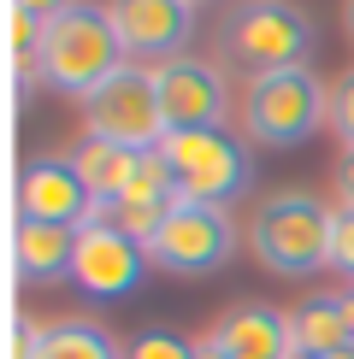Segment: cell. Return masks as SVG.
Returning <instances> with one entry per match:
<instances>
[{
    "label": "cell",
    "mask_w": 354,
    "mask_h": 359,
    "mask_svg": "<svg viewBox=\"0 0 354 359\" xmlns=\"http://www.w3.org/2000/svg\"><path fill=\"white\" fill-rule=\"evenodd\" d=\"M6 24H12V71H18V83H48L41 77V53H48V24L36 18V12H18L12 6L6 12Z\"/></svg>",
    "instance_id": "e0dca14e"
},
{
    "label": "cell",
    "mask_w": 354,
    "mask_h": 359,
    "mask_svg": "<svg viewBox=\"0 0 354 359\" xmlns=\"http://www.w3.org/2000/svg\"><path fill=\"white\" fill-rule=\"evenodd\" d=\"M12 359H130V353L118 348L112 330H100L95 318H48V324L18 318Z\"/></svg>",
    "instance_id": "4fadbf2b"
},
{
    "label": "cell",
    "mask_w": 354,
    "mask_h": 359,
    "mask_svg": "<svg viewBox=\"0 0 354 359\" xmlns=\"http://www.w3.org/2000/svg\"><path fill=\"white\" fill-rule=\"evenodd\" d=\"M12 6H18V12H36L41 24H53L59 12H71V6H77V0H12Z\"/></svg>",
    "instance_id": "7402d4cb"
},
{
    "label": "cell",
    "mask_w": 354,
    "mask_h": 359,
    "mask_svg": "<svg viewBox=\"0 0 354 359\" xmlns=\"http://www.w3.org/2000/svg\"><path fill=\"white\" fill-rule=\"evenodd\" d=\"M77 107H83L88 136H100V142H118V147H159L166 142V107H159L154 71H142V65H124Z\"/></svg>",
    "instance_id": "52a82bcc"
},
{
    "label": "cell",
    "mask_w": 354,
    "mask_h": 359,
    "mask_svg": "<svg viewBox=\"0 0 354 359\" xmlns=\"http://www.w3.org/2000/svg\"><path fill=\"white\" fill-rule=\"evenodd\" d=\"M189 6H195V0H189Z\"/></svg>",
    "instance_id": "4316f807"
},
{
    "label": "cell",
    "mask_w": 354,
    "mask_h": 359,
    "mask_svg": "<svg viewBox=\"0 0 354 359\" xmlns=\"http://www.w3.org/2000/svg\"><path fill=\"white\" fill-rule=\"evenodd\" d=\"M18 218L83 230V224H95V194H88L71 159H29L18 171Z\"/></svg>",
    "instance_id": "8fae6325"
},
{
    "label": "cell",
    "mask_w": 354,
    "mask_h": 359,
    "mask_svg": "<svg viewBox=\"0 0 354 359\" xmlns=\"http://www.w3.org/2000/svg\"><path fill=\"white\" fill-rule=\"evenodd\" d=\"M12 265L24 283H59L77 265V230L71 224H41V218H18L12 230Z\"/></svg>",
    "instance_id": "5bb4252c"
},
{
    "label": "cell",
    "mask_w": 354,
    "mask_h": 359,
    "mask_svg": "<svg viewBox=\"0 0 354 359\" xmlns=\"http://www.w3.org/2000/svg\"><path fill=\"white\" fill-rule=\"evenodd\" d=\"M130 65L124 41L112 29V12L95 6V0H77L71 12H59L48 24V53H41V77H48L59 95L88 100L107 77Z\"/></svg>",
    "instance_id": "7a4b0ae2"
},
{
    "label": "cell",
    "mask_w": 354,
    "mask_h": 359,
    "mask_svg": "<svg viewBox=\"0 0 354 359\" xmlns=\"http://www.w3.org/2000/svg\"><path fill=\"white\" fill-rule=\"evenodd\" d=\"M136 154L142 147H118V142H100V136H83L77 147H71V165H77V177L88 183V194H95L100 206L107 201H118L124 194V183H130V171H136Z\"/></svg>",
    "instance_id": "2e32d148"
},
{
    "label": "cell",
    "mask_w": 354,
    "mask_h": 359,
    "mask_svg": "<svg viewBox=\"0 0 354 359\" xmlns=\"http://www.w3.org/2000/svg\"><path fill=\"white\" fill-rule=\"evenodd\" d=\"M225 359H295V336H289V312H272L260 301H236L225 318L206 330Z\"/></svg>",
    "instance_id": "7c38bea8"
},
{
    "label": "cell",
    "mask_w": 354,
    "mask_h": 359,
    "mask_svg": "<svg viewBox=\"0 0 354 359\" xmlns=\"http://www.w3.org/2000/svg\"><path fill=\"white\" fill-rule=\"evenodd\" d=\"M148 271V248L130 242L124 230H112V224H83L77 230V265H71V283H77L83 294H95V301H118V294H130Z\"/></svg>",
    "instance_id": "9c48e42d"
},
{
    "label": "cell",
    "mask_w": 354,
    "mask_h": 359,
    "mask_svg": "<svg viewBox=\"0 0 354 359\" xmlns=\"http://www.w3.org/2000/svg\"><path fill=\"white\" fill-rule=\"evenodd\" d=\"M195 359H225V353H218L213 341H195Z\"/></svg>",
    "instance_id": "603a6c76"
},
{
    "label": "cell",
    "mask_w": 354,
    "mask_h": 359,
    "mask_svg": "<svg viewBox=\"0 0 354 359\" xmlns=\"http://www.w3.org/2000/svg\"><path fill=\"white\" fill-rule=\"evenodd\" d=\"M343 312H348V341H354V289L343 294Z\"/></svg>",
    "instance_id": "d4e9b609"
},
{
    "label": "cell",
    "mask_w": 354,
    "mask_h": 359,
    "mask_svg": "<svg viewBox=\"0 0 354 359\" xmlns=\"http://www.w3.org/2000/svg\"><path fill=\"white\" fill-rule=\"evenodd\" d=\"M331 224H336V212L319 194L277 189L254 206L242 242L272 277H319L331 265Z\"/></svg>",
    "instance_id": "6da1fadb"
},
{
    "label": "cell",
    "mask_w": 354,
    "mask_h": 359,
    "mask_svg": "<svg viewBox=\"0 0 354 359\" xmlns=\"http://www.w3.org/2000/svg\"><path fill=\"white\" fill-rule=\"evenodd\" d=\"M107 12H112L124 53H142L154 65L177 59L195 36V6L189 0H107Z\"/></svg>",
    "instance_id": "30bf717a"
},
{
    "label": "cell",
    "mask_w": 354,
    "mask_h": 359,
    "mask_svg": "<svg viewBox=\"0 0 354 359\" xmlns=\"http://www.w3.org/2000/svg\"><path fill=\"white\" fill-rule=\"evenodd\" d=\"M166 165L177 177V194L183 201H201V206H225L248 189L254 177V159H248V142L225 136V130H171L159 142Z\"/></svg>",
    "instance_id": "5b68a950"
},
{
    "label": "cell",
    "mask_w": 354,
    "mask_h": 359,
    "mask_svg": "<svg viewBox=\"0 0 354 359\" xmlns=\"http://www.w3.org/2000/svg\"><path fill=\"white\" fill-rule=\"evenodd\" d=\"M331 124V88L307 65L266 71L242 88V136L254 147H301Z\"/></svg>",
    "instance_id": "3957f363"
},
{
    "label": "cell",
    "mask_w": 354,
    "mask_h": 359,
    "mask_svg": "<svg viewBox=\"0 0 354 359\" xmlns=\"http://www.w3.org/2000/svg\"><path fill=\"white\" fill-rule=\"evenodd\" d=\"M236 259V218L225 206H201V201H177L159 236L148 242V265L171 277H213Z\"/></svg>",
    "instance_id": "8992f818"
},
{
    "label": "cell",
    "mask_w": 354,
    "mask_h": 359,
    "mask_svg": "<svg viewBox=\"0 0 354 359\" xmlns=\"http://www.w3.org/2000/svg\"><path fill=\"white\" fill-rule=\"evenodd\" d=\"M218 53L248 77L266 71H295L313 53V18L289 0H248L242 12H230L218 29Z\"/></svg>",
    "instance_id": "277c9868"
},
{
    "label": "cell",
    "mask_w": 354,
    "mask_h": 359,
    "mask_svg": "<svg viewBox=\"0 0 354 359\" xmlns=\"http://www.w3.org/2000/svg\"><path fill=\"white\" fill-rule=\"evenodd\" d=\"M130 359H195V341H183L171 330H142L136 348H130Z\"/></svg>",
    "instance_id": "ac0fdd59"
},
{
    "label": "cell",
    "mask_w": 354,
    "mask_h": 359,
    "mask_svg": "<svg viewBox=\"0 0 354 359\" xmlns=\"http://www.w3.org/2000/svg\"><path fill=\"white\" fill-rule=\"evenodd\" d=\"M343 29H348V41H354V0H343Z\"/></svg>",
    "instance_id": "cb8c5ba5"
},
{
    "label": "cell",
    "mask_w": 354,
    "mask_h": 359,
    "mask_svg": "<svg viewBox=\"0 0 354 359\" xmlns=\"http://www.w3.org/2000/svg\"><path fill=\"white\" fill-rule=\"evenodd\" d=\"M336 194H343V206H354V147H343V154H336Z\"/></svg>",
    "instance_id": "44dd1931"
},
{
    "label": "cell",
    "mask_w": 354,
    "mask_h": 359,
    "mask_svg": "<svg viewBox=\"0 0 354 359\" xmlns=\"http://www.w3.org/2000/svg\"><path fill=\"white\" fill-rule=\"evenodd\" d=\"M154 88H159V107H166V136L171 130H225L230 88L213 59H195V53L166 59V65H154Z\"/></svg>",
    "instance_id": "ba28073f"
},
{
    "label": "cell",
    "mask_w": 354,
    "mask_h": 359,
    "mask_svg": "<svg viewBox=\"0 0 354 359\" xmlns=\"http://www.w3.org/2000/svg\"><path fill=\"white\" fill-rule=\"evenodd\" d=\"M331 265L354 283V206H336V224H331Z\"/></svg>",
    "instance_id": "ffe728a7"
},
{
    "label": "cell",
    "mask_w": 354,
    "mask_h": 359,
    "mask_svg": "<svg viewBox=\"0 0 354 359\" xmlns=\"http://www.w3.org/2000/svg\"><path fill=\"white\" fill-rule=\"evenodd\" d=\"M324 359H354V348H343V353H324Z\"/></svg>",
    "instance_id": "484cf974"
},
{
    "label": "cell",
    "mask_w": 354,
    "mask_h": 359,
    "mask_svg": "<svg viewBox=\"0 0 354 359\" xmlns=\"http://www.w3.org/2000/svg\"><path fill=\"white\" fill-rule=\"evenodd\" d=\"M331 130L343 136V147H354V71L331 83Z\"/></svg>",
    "instance_id": "d6986e66"
},
{
    "label": "cell",
    "mask_w": 354,
    "mask_h": 359,
    "mask_svg": "<svg viewBox=\"0 0 354 359\" xmlns=\"http://www.w3.org/2000/svg\"><path fill=\"white\" fill-rule=\"evenodd\" d=\"M289 336H295V353L301 359H324V353L354 348L343 294H307V301H295L289 306Z\"/></svg>",
    "instance_id": "9a60e30c"
}]
</instances>
